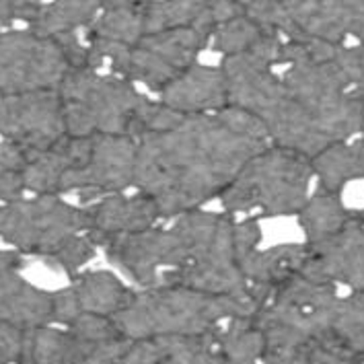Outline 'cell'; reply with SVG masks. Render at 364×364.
I'll return each mask as SVG.
<instances>
[{"mask_svg":"<svg viewBox=\"0 0 364 364\" xmlns=\"http://www.w3.org/2000/svg\"><path fill=\"white\" fill-rule=\"evenodd\" d=\"M363 136H364V101H363Z\"/></svg>","mask_w":364,"mask_h":364,"instance_id":"35","label":"cell"},{"mask_svg":"<svg viewBox=\"0 0 364 364\" xmlns=\"http://www.w3.org/2000/svg\"><path fill=\"white\" fill-rule=\"evenodd\" d=\"M52 307H54V313H52V323H60L64 327H70L78 317L85 313L80 303H78L77 292L75 288H62V290H56L52 292Z\"/></svg>","mask_w":364,"mask_h":364,"instance_id":"30","label":"cell"},{"mask_svg":"<svg viewBox=\"0 0 364 364\" xmlns=\"http://www.w3.org/2000/svg\"><path fill=\"white\" fill-rule=\"evenodd\" d=\"M25 181L23 173L17 171H0V204H13L23 200Z\"/></svg>","mask_w":364,"mask_h":364,"instance_id":"32","label":"cell"},{"mask_svg":"<svg viewBox=\"0 0 364 364\" xmlns=\"http://www.w3.org/2000/svg\"><path fill=\"white\" fill-rule=\"evenodd\" d=\"M311 169L321 192L342 193L350 181L364 179V136L327 146L311 159Z\"/></svg>","mask_w":364,"mask_h":364,"instance_id":"21","label":"cell"},{"mask_svg":"<svg viewBox=\"0 0 364 364\" xmlns=\"http://www.w3.org/2000/svg\"><path fill=\"white\" fill-rule=\"evenodd\" d=\"M132 340H89L48 326L27 333L25 364H117Z\"/></svg>","mask_w":364,"mask_h":364,"instance_id":"14","label":"cell"},{"mask_svg":"<svg viewBox=\"0 0 364 364\" xmlns=\"http://www.w3.org/2000/svg\"><path fill=\"white\" fill-rule=\"evenodd\" d=\"M87 210L91 220L87 235L99 250H103L105 241L112 237L154 229L156 220H161L156 204L138 192L134 196L115 193L101 198L95 204L87 206Z\"/></svg>","mask_w":364,"mask_h":364,"instance_id":"15","label":"cell"},{"mask_svg":"<svg viewBox=\"0 0 364 364\" xmlns=\"http://www.w3.org/2000/svg\"><path fill=\"white\" fill-rule=\"evenodd\" d=\"M269 146L266 126L239 107L192 115L175 130L138 140L132 188L153 200L161 218L175 220L218 200Z\"/></svg>","mask_w":364,"mask_h":364,"instance_id":"1","label":"cell"},{"mask_svg":"<svg viewBox=\"0 0 364 364\" xmlns=\"http://www.w3.org/2000/svg\"><path fill=\"white\" fill-rule=\"evenodd\" d=\"M313 169L307 156L269 146L253 156L218 198L225 214L296 216L307 204Z\"/></svg>","mask_w":364,"mask_h":364,"instance_id":"5","label":"cell"},{"mask_svg":"<svg viewBox=\"0 0 364 364\" xmlns=\"http://www.w3.org/2000/svg\"><path fill=\"white\" fill-rule=\"evenodd\" d=\"M327 333L364 363V294L352 292L338 299Z\"/></svg>","mask_w":364,"mask_h":364,"instance_id":"27","label":"cell"},{"mask_svg":"<svg viewBox=\"0 0 364 364\" xmlns=\"http://www.w3.org/2000/svg\"><path fill=\"white\" fill-rule=\"evenodd\" d=\"M161 101L188 117L218 114L229 107L227 78L220 66L196 64L161 93Z\"/></svg>","mask_w":364,"mask_h":364,"instance_id":"16","label":"cell"},{"mask_svg":"<svg viewBox=\"0 0 364 364\" xmlns=\"http://www.w3.org/2000/svg\"><path fill=\"white\" fill-rule=\"evenodd\" d=\"M210 11L216 27L239 19L245 15V2H229V0H210Z\"/></svg>","mask_w":364,"mask_h":364,"instance_id":"33","label":"cell"},{"mask_svg":"<svg viewBox=\"0 0 364 364\" xmlns=\"http://www.w3.org/2000/svg\"><path fill=\"white\" fill-rule=\"evenodd\" d=\"M235 317H247L235 301L192 288L161 284L138 290L134 303L115 315V326L132 340L208 336Z\"/></svg>","mask_w":364,"mask_h":364,"instance_id":"4","label":"cell"},{"mask_svg":"<svg viewBox=\"0 0 364 364\" xmlns=\"http://www.w3.org/2000/svg\"><path fill=\"white\" fill-rule=\"evenodd\" d=\"M301 274L364 294V210H358V216L336 237L319 245H307Z\"/></svg>","mask_w":364,"mask_h":364,"instance_id":"13","label":"cell"},{"mask_svg":"<svg viewBox=\"0 0 364 364\" xmlns=\"http://www.w3.org/2000/svg\"><path fill=\"white\" fill-rule=\"evenodd\" d=\"M33 156H36V154L25 151L19 144L9 142V140H2V142H0V171L23 173L25 171V167L31 163Z\"/></svg>","mask_w":364,"mask_h":364,"instance_id":"31","label":"cell"},{"mask_svg":"<svg viewBox=\"0 0 364 364\" xmlns=\"http://www.w3.org/2000/svg\"><path fill=\"white\" fill-rule=\"evenodd\" d=\"M52 292L29 284L19 274L0 278V323L25 333L52 326Z\"/></svg>","mask_w":364,"mask_h":364,"instance_id":"19","label":"cell"},{"mask_svg":"<svg viewBox=\"0 0 364 364\" xmlns=\"http://www.w3.org/2000/svg\"><path fill=\"white\" fill-rule=\"evenodd\" d=\"M292 33L287 41L319 39L344 46L350 38L364 43L363 0H284Z\"/></svg>","mask_w":364,"mask_h":364,"instance_id":"12","label":"cell"},{"mask_svg":"<svg viewBox=\"0 0 364 364\" xmlns=\"http://www.w3.org/2000/svg\"><path fill=\"white\" fill-rule=\"evenodd\" d=\"M358 216V210H350L342 200V193H327L317 190L309 196L307 204L296 214L299 227L305 235V245H319L336 237Z\"/></svg>","mask_w":364,"mask_h":364,"instance_id":"22","label":"cell"},{"mask_svg":"<svg viewBox=\"0 0 364 364\" xmlns=\"http://www.w3.org/2000/svg\"><path fill=\"white\" fill-rule=\"evenodd\" d=\"M307 259L305 243H282L268 250H257L243 262V274L253 301L264 309L274 292L301 274Z\"/></svg>","mask_w":364,"mask_h":364,"instance_id":"17","label":"cell"},{"mask_svg":"<svg viewBox=\"0 0 364 364\" xmlns=\"http://www.w3.org/2000/svg\"><path fill=\"white\" fill-rule=\"evenodd\" d=\"M58 93L68 138L130 136L146 101L130 80L97 70H68Z\"/></svg>","mask_w":364,"mask_h":364,"instance_id":"7","label":"cell"},{"mask_svg":"<svg viewBox=\"0 0 364 364\" xmlns=\"http://www.w3.org/2000/svg\"><path fill=\"white\" fill-rule=\"evenodd\" d=\"M338 287L296 274L257 313L264 333L262 364H301L309 348L331 327Z\"/></svg>","mask_w":364,"mask_h":364,"instance_id":"3","label":"cell"},{"mask_svg":"<svg viewBox=\"0 0 364 364\" xmlns=\"http://www.w3.org/2000/svg\"><path fill=\"white\" fill-rule=\"evenodd\" d=\"M70 287L75 288L85 313L112 319L130 307L138 294V290L124 284L114 272L107 269H89L77 274Z\"/></svg>","mask_w":364,"mask_h":364,"instance_id":"20","label":"cell"},{"mask_svg":"<svg viewBox=\"0 0 364 364\" xmlns=\"http://www.w3.org/2000/svg\"><path fill=\"white\" fill-rule=\"evenodd\" d=\"M97 250L99 247L93 243V239L87 232H80V235H75V237L66 239L43 262L50 264L52 268H60L62 272L70 274V276H77L78 269L82 268V266H87L95 257Z\"/></svg>","mask_w":364,"mask_h":364,"instance_id":"29","label":"cell"},{"mask_svg":"<svg viewBox=\"0 0 364 364\" xmlns=\"http://www.w3.org/2000/svg\"><path fill=\"white\" fill-rule=\"evenodd\" d=\"M266 29H262L255 21H251L247 15L239 19L229 21L220 27H216L212 36V48L223 58L243 56L251 52V48L262 39Z\"/></svg>","mask_w":364,"mask_h":364,"instance_id":"28","label":"cell"},{"mask_svg":"<svg viewBox=\"0 0 364 364\" xmlns=\"http://www.w3.org/2000/svg\"><path fill=\"white\" fill-rule=\"evenodd\" d=\"M109 75L140 82L154 93H163L173 80L198 64L200 52L212 41V31L202 27H181L149 33L134 46L85 36Z\"/></svg>","mask_w":364,"mask_h":364,"instance_id":"6","label":"cell"},{"mask_svg":"<svg viewBox=\"0 0 364 364\" xmlns=\"http://www.w3.org/2000/svg\"><path fill=\"white\" fill-rule=\"evenodd\" d=\"M68 70L52 38L38 36L29 27L0 31V99L56 91Z\"/></svg>","mask_w":364,"mask_h":364,"instance_id":"9","label":"cell"},{"mask_svg":"<svg viewBox=\"0 0 364 364\" xmlns=\"http://www.w3.org/2000/svg\"><path fill=\"white\" fill-rule=\"evenodd\" d=\"M225 216V212H188L177 216L169 229L112 237L103 250L107 259L126 272L140 290L156 288L161 274L188 268L210 250Z\"/></svg>","mask_w":364,"mask_h":364,"instance_id":"2","label":"cell"},{"mask_svg":"<svg viewBox=\"0 0 364 364\" xmlns=\"http://www.w3.org/2000/svg\"><path fill=\"white\" fill-rule=\"evenodd\" d=\"M75 167V154L70 138L66 136L56 146L36 154L23 171L25 190L33 196H60L64 175Z\"/></svg>","mask_w":364,"mask_h":364,"instance_id":"26","label":"cell"},{"mask_svg":"<svg viewBox=\"0 0 364 364\" xmlns=\"http://www.w3.org/2000/svg\"><path fill=\"white\" fill-rule=\"evenodd\" d=\"M99 0H73V2H41L38 19L29 29L43 38H56L64 33H75L78 29H89L99 17Z\"/></svg>","mask_w":364,"mask_h":364,"instance_id":"24","label":"cell"},{"mask_svg":"<svg viewBox=\"0 0 364 364\" xmlns=\"http://www.w3.org/2000/svg\"><path fill=\"white\" fill-rule=\"evenodd\" d=\"M23 253L13 250H2L0 251V278L6 274H19L23 268Z\"/></svg>","mask_w":364,"mask_h":364,"instance_id":"34","label":"cell"},{"mask_svg":"<svg viewBox=\"0 0 364 364\" xmlns=\"http://www.w3.org/2000/svg\"><path fill=\"white\" fill-rule=\"evenodd\" d=\"M214 333L138 340L117 364H225Z\"/></svg>","mask_w":364,"mask_h":364,"instance_id":"18","label":"cell"},{"mask_svg":"<svg viewBox=\"0 0 364 364\" xmlns=\"http://www.w3.org/2000/svg\"><path fill=\"white\" fill-rule=\"evenodd\" d=\"M85 36L134 46L138 39L144 38V23H142L140 2H132V0H105V2H101L99 17L85 31Z\"/></svg>","mask_w":364,"mask_h":364,"instance_id":"25","label":"cell"},{"mask_svg":"<svg viewBox=\"0 0 364 364\" xmlns=\"http://www.w3.org/2000/svg\"><path fill=\"white\" fill-rule=\"evenodd\" d=\"M138 140L130 136H95L87 163L68 171L60 193L78 192L82 202L126 192L134 186Z\"/></svg>","mask_w":364,"mask_h":364,"instance_id":"10","label":"cell"},{"mask_svg":"<svg viewBox=\"0 0 364 364\" xmlns=\"http://www.w3.org/2000/svg\"><path fill=\"white\" fill-rule=\"evenodd\" d=\"M0 136L39 154L66 138L64 107L56 91H38L0 99Z\"/></svg>","mask_w":364,"mask_h":364,"instance_id":"11","label":"cell"},{"mask_svg":"<svg viewBox=\"0 0 364 364\" xmlns=\"http://www.w3.org/2000/svg\"><path fill=\"white\" fill-rule=\"evenodd\" d=\"M144 36L161 33L181 27H202L206 31H216V23L212 17L210 0H153L140 2Z\"/></svg>","mask_w":364,"mask_h":364,"instance_id":"23","label":"cell"},{"mask_svg":"<svg viewBox=\"0 0 364 364\" xmlns=\"http://www.w3.org/2000/svg\"><path fill=\"white\" fill-rule=\"evenodd\" d=\"M89 210L60 196H36L0 204V237L23 255L46 259L70 237L89 230Z\"/></svg>","mask_w":364,"mask_h":364,"instance_id":"8","label":"cell"}]
</instances>
